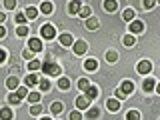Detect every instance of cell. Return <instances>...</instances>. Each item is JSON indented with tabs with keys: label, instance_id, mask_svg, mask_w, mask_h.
Returning <instances> with one entry per match:
<instances>
[{
	"label": "cell",
	"instance_id": "cell-1",
	"mask_svg": "<svg viewBox=\"0 0 160 120\" xmlns=\"http://www.w3.org/2000/svg\"><path fill=\"white\" fill-rule=\"evenodd\" d=\"M40 36L46 38V40H52L54 36H56V30H54L52 24H44V26L40 28Z\"/></svg>",
	"mask_w": 160,
	"mask_h": 120
},
{
	"label": "cell",
	"instance_id": "cell-2",
	"mask_svg": "<svg viewBox=\"0 0 160 120\" xmlns=\"http://www.w3.org/2000/svg\"><path fill=\"white\" fill-rule=\"evenodd\" d=\"M40 66H42V70L46 74H50V76H58L60 74V66L54 64V62H46V64H40Z\"/></svg>",
	"mask_w": 160,
	"mask_h": 120
},
{
	"label": "cell",
	"instance_id": "cell-3",
	"mask_svg": "<svg viewBox=\"0 0 160 120\" xmlns=\"http://www.w3.org/2000/svg\"><path fill=\"white\" fill-rule=\"evenodd\" d=\"M120 92H122L124 96L132 94V92H134V82H132V80H124V82H122V88H120Z\"/></svg>",
	"mask_w": 160,
	"mask_h": 120
},
{
	"label": "cell",
	"instance_id": "cell-4",
	"mask_svg": "<svg viewBox=\"0 0 160 120\" xmlns=\"http://www.w3.org/2000/svg\"><path fill=\"white\" fill-rule=\"evenodd\" d=\"M136 70H138L140 74H148L150 70H152V64H150L148 60H140V62H138V68H136Z\"/></svg>",
	"mask_w": 160,
	"mask_h": 120
},
{
	"label": "cell",
	"instance_id": "cell-5",
	"mask_svg": "<svg viewBox=\"0 0 160 120\" xmlns=\"http://www.w3.org/2000/svg\"><path fill=\"white\" fill-rule=\"evenodd\" d=\"M28 48L32 50V54L34 52H40V50H42V42H40L38 38H30L28 40Z\"/></svg>",
	"mask_w": 160,
	"mask_h": 120
},
{
	"label": "cell",
	"instance_id": "cell-6",
	"mask_svg": "<svg viewBox=\"0 0 160 120\" xmlns=\"http://www.w3.org/2000/svg\"><path fill=\"white\" fill-rule=\"evenodd\" d=\"M72 46H74V54H78V56H82V54L86 52V48H88V46H86V42H82V40L74 42Z\"/></svg>",
	"mask_w": 160,
	"mask_h": 120
},
{
	"label": "cell",
	"instance_id": "cell-7",
	"mask_svg": "<svg viewBox=\"0 0 160 120\" xmlns=\"http://www.w3.org/2000/svg\"><path fill=\"white\" fill-rule=\"evenodd\" d=\"M60 44H62V46H70V44H74V38H72V34H68V32L60 34Z\"/></svg>",
	"mask_w": 160,
	"mask_h": 120
},
{
	"label": "cell",
	"instance_id": "cell-8",
	"mask_svg": "<svg viewBox=\"0 0 160 120\" xmlns=\"http://www.w3.org/2000/svg\"><path fill=\"white\" fill-rule=\"evenodd\" d=\"M88 106H90V100L86 96H78L76 98V108L78 110H84V108H88Z\"/></svg>",
	"mask_w": 160,
	"mask_h": 120
},
{
	"label": "cell",
	"instance_id": "cell-9",
	"mask_svg": "<svg viewBox=\"0 0 160 120\" xmlns=\"http://www.w3.org/2000/svg\"><path fill=\"white\" fill-rule=\"evenodd\" d=\"M106 106H108L110 112H116V110H120V100H116V98H110L108 102H106Z\"/></svg>",
	"mask_w": 160,
	"mask_h": 120
},
{
	"label": "cell",
	"instance_id": "cell-10",
	"mask_svg": "<svg viewBox=\"0 0 160 120\" xmlns=\"http://www.w3.org/2000/svg\"><path fill=\"white\" fill-rule=\"evenodd\" d=\"M84 92H86V98H88V100H94V98L98 96V88H96V86H92V84H90V86L84 90Z\"/></svg>",
	"mask_w": 160,
	"mask_h": 120
},
{
	"label": "cell",
	"instance_id": "cell-11",
	"mask_svg": "<svg viewBox=\"0 0 160 120\" xmlns=\"http://www.w3.org/2000/svg\"><path fill=\"white\" fill-rule=\"evenodd\" d=\"M142 88L146 90V92L154 90V88H156V80H154V78H146V80H144V84H142Z\"/></svg>",
	"mask_w": 160,
	"mask_h": 120
},
{
	"label": "cell",
	"instance_id": "cell-12",
	"mask_svg": "<svg viewBox=\"0 0 160 120\" xmlns=\"http://www.w3.org/2000/svg\"><path fill=\"white\" fill-rule=\"evenodd\" d=\"M142 28H144V24L140 22V20H134L132 24H130V32H134V34H138V32H142Z\"/></svg>",
	"mask_w": 160,
	"mask_h": 120
},
{
	"label": "cell",
	"instance_id": "cell-13",
	"mask_svg": "<svg viewBox=\"0 0 160 120\" xmlns=\"http://www.w3.org/2000/svg\"><path fill=\"white\" fill-rule=\"evenodd\" d=\"M84 68L92 72V70H96V68H98V62H96V60H94V58H88L86 62H84Z\"/></svg>",
	"mask_w": 160,
	"mask_h": 120
},
{
	"label": "cell",
	"instance_id": "cell-14",
	"mask_svg": "<svg viewBox=\"0 0 160 120\" xmlns=\"http://www.w3.org/2000/svg\"><path fill=\"white\" fill-rule=\"evenodd\" d=\"M98 26H100V22H98L96 18H88V20H86V28H88V30H96Z\"/></svg>",
	"mask_w": 160,
	"mask_h": 120
},
{
	"label": "cell",
	"instance_id": "cell-15",
	"mask_svg": "<svg viewBox=\"0 0 160 120\" xmlns=\"http://www.w3.org/2000/svg\"><path fill=\"white\" fill-rule=\"evenodd\" d=\"M6 86H8L10 90H14V88H18V76H10V78L6 80Z\"/></svg>",
	"mask_w": 160,
	"mask_h": 120
},
{
	"label": "cell",
	"instance_id": "cell-16",
	"mask_svg": "<svg viewBox=\"0 0 160 120\" xmlns=\"http://www.w3.org/2000/svg\"><path fill=\"white\" fill-rule=\"evenodd\" d=\"M36 14H38V10L30 6V8H26V12H24V16H26V18H30V20H34V18H36Z\"/></svg>",
	"mask_w": 160,
	"mask_h": 120
},
{
	"label": "cell",
	"instance_id": "cell-17",
	"mask_svg": "<svg viewBox=\"0 0 160 120\" xmlns=\"http://www.w3.org/2000/svg\"><path fill=\"white\" fill-rule=\"evenodd\" d=\"M34 84H38V78H36V74H28V76H26V86H30V88H32Z\"/></svg>",
	"mask_w": 160,
	"mask_h": 120
},
{
	"label": "cell",
	"instance_id": "cell-18",
	"mask_svg": "<svg viewBox=\"0 0 160 120\" xmlns=\"http://www.w3.org/2000/svg\"><path fill=\"white\" fill-rule=\"evenodd\" d=\"M0 120H12V112L8 108H2L0 110Z\"/></svg>",
	"mask_w": 160,
	"mask_h": 120
},
{
	"label": "cell",
	"instance_id": "cell-19",
	"mask_svg": "<svg viewBox=\"0 0 160 120\" xmlns=\"http://www.w3.org/2000/svg\"><path fill=\"white\" fill-rule=\"evenodd\" d=\"M38 68H40V62H38V60H30V62H28L30 74H34V70H38Z\"/></svg>",
	"mask_w": 160,
	"mask_h": 120
},
{
	"label": "cell",
	"instance_id": "cell-20",
	"mask_svg": "<svg viewBox=\"0 0 160 120\" xmlns=\"http://www.w3.org/2000/svg\"><path fill=\"white\" fill-rule=\"evenodd\" d=\"M78 10H80V2H70L68 4V12L70 14H76Z\"/></svg>",
	"mask_w": 160,
	"mask_h": 120
},
{
	"label": "cell",
	"instance_id": "cell-21",
	"mask_svg": "<svg viewBox=\"0 0 160 120\" xmlns=\"http://www.w3.org/2000/svg\"><path fill=\"white\" fill-rule=\"evenodd\" d=\"M106 60H108V62H116V60H118L116 50H110V52H106Z\"/></svg>",
	"mask_w": 160,
	"mask_h": 120
},
{
	"label": "cell",
	"instance_id": "cell-22",
	"mask_svg": "<svg viewBox=\"0 0 160 120\" xmlns=\"http://www.w3.org/2000/svg\"><path fill=\"white\" fill-rule=\"evenodd\" d=\"M116 8H118L116 2H104V10H106V12H114Z\"/></svg>",
	"mask_w": 160,
	"mask_h": 120
},
{
	"label": "cell",
	"instance_id": "cell-23",
	"mask_svg": "<svg viewBox=\"0 0 160 120\" xmlns=\"http://www.w3.org/2000/svg\"><path fill=\"white\" fill-rule=\"evenodd\" d=\"M52 4H50V2H42V6H40V10H42V12L44 14H50V12H52Z\"/></svg>",
	"mask_w": 160,
	"mask_h": 120
},
{
	"label": "cell",
	"instance_id": "cell-24",
	"mask_svg": "<svg viewBox=\"0 0 160 120\" xmlns=\"http://www.w3.org/2000/svg\"><path fill=\"white\" fill-rule=\"evenodd\" d=\"M126 120H140V112H136V110H130V112L126 114Z\"/></svg>",
	"mask_w": 160,
	"mask_h": 120
},
{
	"label": "cell",
	"instance_id": "cell-25",
	"mask_svg": "<svg viewBox=\"0 0 160 120\" xmlns=\"http://www.w3.org/2000/svg\"><path fill=\"white\" fill-rule=\"evenodd\" d=\"M58 86H60V90H68V88H70V82H68V78H60Z\"/></svg>",
	"mask_w": 160,
	"mask_h": 120
},
{
	"label": "cell",
	"instance_id": "cell-26",
	"mask_svg": "<svg viewBox=\"0 0 160 120\" xmlns=\"http://www.w3.org/2000/svg\"><path fill=\"white\" fill-rule=\"evenodd\" d=\"M28 100H30V104H36L38 100H40V94L38 92H30L28 94Z\"/></svg>",
	"mask_w": 160,
	"mask_h": 120
},
{
	"label": "cell",
	"instance_id": "cell-27",
	"mask_svg": "<svg viewBox=\"0 0 160 120\" xmlns=\"http://www.w3.org/2000/svg\"><path fill=\"white\" fill-rule=\"evenodd\" d=\"M40 112H42V106H40V104H34V106H30V114H34V116H38Z\"/></svg>",
	"mask_w": 160,
	"mask_h": 120
},
{
	"label": "cell",
	"instance_id": "cell-28",
	"mask_svg": "<svg viewBox=\"0 0 160 120\" xmlns=\"http://www.w3.org/2000/svg\"><path fill=\"white\" fill-rule=\"evenodd\" d=\"M88 86H90V82H88L86 78H80V80H78V88H80V90H86Z\"/></svg>",
	"mask_w": 160,
	"mask_h": 120
},
{
	"label": "cell",
	"instance_id": "cell-29",
	"mask_svg": "<svg viewBox=\"0 0 160 120\" xmlns=\"http://www.w3.org/2000/svg\"><path fill=\"white\" fill-rule=\"evenodd\" d=\"M16 96H18V98H26V96H28V90L24 88V86H20V88L16 90Z\"/></svg>",
	"mask_w": 160,
	"mask_h": 120
},
{
	"label": "cell",
	"instance_id": "cell-30",
	"mask_svg": "<svg viewBox=\"0 0 160 120\" xmlns=\"http://www.w3.org/2000/svg\"><path fill=\"white\" fill-rule=\"evenodd\" d=\"M38 84H40V90H44V92H46V90L50 88V82H48V78H42Z\"/></svg>",
	"mask_w": 160,
	"mask_h": 120
},
{
	"label": "cell",
	"instance_id": "cell-31",
	"mask_svg": "<svg viewBox=\"0 0 160 120\" xmlns=\"http://www.w3.org/2000/svg\"><path fill=\"white\" fill-rule=\"evenodd\" d=\"M78 12H80V16H82V18H90V6H84V8H80Z\"/></svg>",
	"mask_w": 160,
	"mask_h": 120
},
{
	"label": "cell",
	"instance_id": "cell-32",
	"mask_svg": "<svg viewBox=\"0 0 160 120\" xmlns=\"http://www.w3.org/2000/svg\"><path fill=\"white\" fill-rule=\"evenodd\" d=\"M62 108H64L62 102H54V104H52V112H54V114H60V112H62Z\"/></svg>",
	"mask_w": 160,
	"mask_h": 120
},
{
	"label": "cell",
	"instance_id": "cell-33",
	"mask_svg": "<svg viewBox=\"0 0 160 120\" xmlns=\"http://www.w3.org/2000/svg\"><path fill=\"white\" fill-rule=\"evenodd\" d=\"M100 116V110L98 108H90L88 110V118H98Z\"/></svg>",
	"mask_w": 160,
	"mask_h": 120
},
{
	"label": "cell",
	"instance_id": "cell-34",
	"mask_svg": "<svg viewBox=\"0 0 160 120\" xmlns=\"http://www.w3.org/2000/svg\"><path fill=\"white\" fill-rule=\"evenodd\" d=\"M122 16H124V20H132V18H134V10L126 8V10H124V14H122Z\"/></svg>",
	"mask_w": 160,
	"mask_h": 120
},
{
	"label": "cell",
	"instance_id": "cell-35",
	"mask_svg": "<svg viewBox=\"0 0 160 120\" xmlns=\"http://www.w3.org/2000/svg\"><path fill=\"white\" fill-rule=\"evenodd\" d=\"M122 42H124V46H132V44H134V36H124Z\"/></svg>",
	"mask_w": 160,
	"mask_h": 120
},
{
	"label": "cell",
	"instance_id": "cell-36",
	"mask_svg": "<svg viewBox=\"0 0 160 120\" xmlns=\"http://www.w3.org/2000/svg\"><path fill=\"white\" fill-rule=\"evenodd\" d=\"M8 102L14 106V104H18V102H20V98L16 96V94H10V96H8Z\"/></svg>",
	"mask_w": 160,
	"mask_h": 120
},
{
	"label": "cell",
	"instance_id": "cell-37",
	"mask_svg": "<svg viewBox=\"0 0 160 120\" xmlns=\"http://www.w3.org/2000/svg\"><path fill=\"white\" fill-rule=\"evenodd\" d=\"M4 6H6L8 10H12V8H16V2H14V0H6V2H4Z\"/></svg>",
	"mask_w": 160,
	"mask_h": 120
},
{
	"label": "cell",
	"instance_id": "cell-38",
	"mask_svg": "<svg viewBox=\"0 0 160 120\" xmlns=\"http://www.w3.org/2000/svg\"><path fill=\"white\" fill-rule=\"evenodd\" d=\"M16 32H18V36H26V34H28V28L26 26H20Z\"/></svg>",
	"mask_w": 160,
	"mask_h": 120
},
{
	"label": "cell",
	"instance_id": "cell-39",
	"mask_svg": "<svg viewBox=\"0 0 160 120\" xmlns=\"http://www.w3.org/2000/svg\"><path fill=\"white\" fill-rule=\"evenodd\" d=\"M16 22L24 26V22H26V16H24V14H16Z\"/></svg>",
	"mask_w": 160,
	"mask_h": 120
},
{
	"label": "cell",
	"instance_id": "cell-40",
	"mask_svg": "<svg viewBox=\"0 0 160 120\" xmlns=\"http://www.w3.org/2000/svg\"><path fill=\"white\" fill-rule=\"evenodd\" d=\"M80 118H82V116H80V112H78V110L70 114V120H80Z\"/></svg>",
	"mask_w": 160,
	"mask_h": 120
},
{
	"label": "cell",
	"instance_id": "cell-41",
	"mask_svg": "<svg viewBox=\"0 0 160 120\" xmlns=\"http://www.w3.org/2000/svg\"><path fill=\"white\" fill-rule=\"evenodd\" d=\"M114 96H116V100H122V98H126V96H124L122 92H120V88L116 90V92H114Z\"/></svg>",
	"mask_w": 160,
	"mask_h": 120
},
{
	"label": "cell",
	"instance_id": "cell-42",
	"mask_svg": "<svg viewBox=\"0 0 160 120\" xmlns=\"http://www.w3.org/2000/svg\"><path fill=\"white\" fill-rule=\"evenodd\" d=\"M4 60H6V50L0 48V62H4Z\"/></svg>",
	"mask_w": 160,
	"mask_h": 120
},
{
	"label": "cell",
	"instance_id": "cell-43",
	"mask_svg": "<svg viewBox=\"0 0 160 120\" xmlns=\"http://www.w3.org/2000/svg\"><path fill=\"white\" fill-rule=\"evenodd\" d=\"M154 4H156V2H154V0H148V2H144V6H146V8H152Z\"/></svg>",
	"mask_w": 160,
	"mask_h": 120
},
{
	"label": "cell",
	"instance_id": "cell-44",
	"mask_svg": "<svg viewBox=\"0 0 160 120\" xmlns=\"http://www.w3.org/2000/svg\"><path fill=\"white\" fill-rule=\"evenodd\" d=\"M6 36V30H4V26H0V38Z\"/></svg>",
	"mask_w": 160,
	"mask_h": 120
},
{
	"label": "cell",
	"instance_id": "cell-45",
	"mask_svg": "<svg viewBox=\"0 0 160 120\" xmlns=\"http://www.w3.org/2000/svg\"><path fill=\"white\" fill-rule=\"evenodd\" d=\"M24 54V58H28V60H32V52H22Z\"/></svg>",
	"mask_w": 160,
	"mask_h": 120
},
{
	"label": "cell",
	"instance_id": "cell-46",
	"mask_svg": "<svg viewBox=\"0 0 160 120\" xmlns=\"http://www.w3.org/2000/svg\"><path fill=\"white\" fill-rule=\"evenodd\" d=\"M2 22H4V14L0 12V26H2Z\"/></svg>",
	"mask_w": 160,
	"mask_h": 120
},
{
	"label": "cell",
	"instance_id": "cell-47",
	"mask_svg": "<svg viewBox=\"0 0 160 120\" xmlns=\"http://www.w3.org/2000/svg\"><path fill=\"white\" fill-rule=\"evenodd\" d=\"M42 120H50V118H46V116H44V118H42Z\"/></svg>",
	"mask_w": 160,
	"mask_h": 120
}]
</instances>
